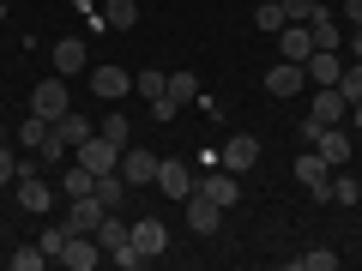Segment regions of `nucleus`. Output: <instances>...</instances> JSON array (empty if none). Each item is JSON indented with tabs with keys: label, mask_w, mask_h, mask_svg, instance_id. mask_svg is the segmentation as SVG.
<instances>
[{
	"label": "nucleus",
	"mask_w": 362,
	"mask_h": 271,
	"mask_svg": "<svg viewBox=\"0 0 362 271\" xmlns=\"http://www.w3.org/2000/svg\"><path fill=\"white\" fill-rule=\"evenodd\" d=\"M66 109H73V97H66V78H61V73H54V78H42V85L30 90V115H42L49 127L66 115Z\"/></svg>",
	"instance_id": "nucleus-1"
},
{
	"label": "nucleus",
	"mask_w": 362,
	"mask_h": 271,
	"mask_svg": "<svg viewBox=\"0 0 362 271\" xmlns=\"http://www.w3.org/2000/svg\"><path fill=\"white\" fill-rule=\"evenodd\" d=\"M308 121H314V127H338V121H350V97H344L338 85H314Z\"/></svg>",
	"instance_id": "nucleus-2"
},
{
	"label": "nucleus",
	"mask_w": 362,
	"mask_h": 271,
	"mask_svg": "<svg viewBox=\"0 0 362 271\" xmlns=\"http://www.w3.org/2000/svg\"><path fill=\"white\" fill-rule=\"evenodd\" d=\"M121 151H127V145L103 139V133H90V139L78 145V163H85L90 175H115V169H121Z\"/></svg>",
	"instance_id": "nucleus-3"
},
{
	"label": "nucleus",
	"mask_w": 362,
	"mask_h": 271,
	"mask_svg": "<svg viewBox=\"0 0 362 271\" xmlns=\"http://www.w3.org/2000/svg\"><path fill=\"white\" fill-rule=\"evenodd\" d=\"M157 187H163V193L181 205V199H187V193L199 187V175H194L187 163H181V157H157Z\"/></svg>",
	"instance_id": "nucleus-4"
},
{
	"label": "nucleus",
	"mask_w": 362,
	"mask_h": 271,
	"mask_svg": "<svg viewBox=\"0 0 362 271\" xmlns=\"http://www.w3.org/2000/svg\"><path fill=\"white\" fill-rule=\"evenodd\" d=\"M296 181L314 193V205L332 199V181H326V157H320V151H302V157H296Z\"/></svg>",
	"instance_id": "nucleus-5"
},
{
	"label": "nucleus",
	"mask_w": 362,
	"mask_h": 271,
	"mask_svg": "<svg viewBox=\"0 0 362 271\" xmlns=\"http://www.w3.org/2000/svg\"><path fill=\"white\" fill-rule=\"evenodd\" d=\"M90 90H97L103 103H115V97H127V90H133V73H127V66H115V61H103V66H90Z\"/></svg>",
	"instance_id": "nucleus-6"
},
{
	"label": "nucleus",
	"mask_w": 362,
	"mask_h": 271,
	"mask_svg": "<svg viewBox=\"0 0 362 271\" xmlns=\"http://www.w3.org/2000/svg\"><path fill=\"white\" fill-rule=\"evenodd\" d=\"M199 193H206L211 205H223V211H230V205H242V187H235V175H230V169H223V163L199 175Z\"/></svg>",
	"instance_id": "nucleus-7"
},
{
	"label": "nucleus",
	"mask_w": 362,
	"mask_h": 271,
	"mask_svg": "<svg viewBox=\"0 0 362 271\" xmlns=\"http://www.w3.org/2000/svg\"><path fill=\"white\" fill-rule=\"evenodd\" d=\"M13 193H18V211H30V217H42V211H54V193L37 181V169H25V175L13 181Z\"/></svg>",
	"instance_id": "nucleus-8"
},
{
	"label": "nucleus",
	"mask_w": 362,
	"mask_h": 271,
	"mask_svg": "<svg viewBox=\"0 0 362 271\" xmlns=\"http://www.w3.org/2000/svg\"><path fill=\"white\" fill-rule=\"evenodd\" d=\"M218 163L230 169V175H247V169L259 163V139H254V133H235V139L218 151Z\"/></svg>",
	"instance_id": "nucleus-9"
},
{
	"label": "nucleus",
	"mask_w": 362,
	"mask_h": 271,
	"mask_svg": "<svg viewBox=\"0 0 362 271\" xmlns=\"http://www.w3.org/2000/svg\"><path fill=\"white\" fill-rule=\"evenodd\" d=\"M181 205H187V229H194V235H218V223H223V205H211V199L199 193V187H194L187 199H181Z\"/></svg>",
	"instance_id": "nucleus-10"
},
{
	"label": "nucleus",
	"mask_w": 362,
	"mask_h": 271,
	"mask_svg": "<svg viewBox=\"0 0 362 271\" xmlns=\"http://www.w3.org/2000/svg\"><path fill=\"white\" fill-rule=\"evenodd\" d=\"M127 241L139 247L145 259H157V253L169 247V223H163V217H133V235H127Z\"/></svg>",
	"instance_id": "nucleus-11"
},
{
	"label": "nucleus",
	"mask_w": 362,
	"mask_h": 271,
	"mask_svg": "<svg viewBox=\"0 0 362 271\" xmlns=\"http://www.w3.org/2000/svg\"><path fill=\"white\" fill-rule=\"evenodd\" d=\"M308 85V73H302V61H278L266 73V97H278V103H284V97H296V90Z\"/></svg>",
	"instance_id": "nucleus-12"
},
{
	"label": "nucleus",
	"mask_w": 362,
	"mask_h": 271,
	"mask_svg": "<svg viewBox=\"0 0 362 271\" xmlns=\"http://www.w3.org/2000/svg\"><path fill=\"white\" fill-rule=\"evenodd\" d=\"M54 259H61L66 271H90L97 259H103V247H97V235H66V247H61Z\"/></svg>",
	"instance_id": "nucleus-13"
},
{
	"label": "nucleus",
	"mask_w": 362,
	"mask_h": 271,
	"mask_svg": "<svg viewBox=\"0 0 362 271\" xmlns=\"http://www.w3.org/2000/svg\"><path fill=\"white\" fill-rule=\"evenodd\" d=\"M314 151H320L326 163H350V157H356V133H344V121H338V127H320Z\"/></svg>",
	"instance_id": "nucleus-14"
},
{
	"label": "nucleus",
	"mask_w": 362,
	"mask_h": 271,
	"mask_svg": "<svg viewBox=\"0 0 362 271\" xmlns=\"http://www.w3.org/2000/svg\"><path fill=\"white\" fill-rule=\"evenodd\" d=\"M121 181H127V187H151V181H157V157L127 145V151H121Z\"/></svg>",
	"instance_id": "nucleus-15"
},
{
	"label": "nucleus",
	"mask_w": 362,
	"mask_h": 271,
	"mask_svg": "<svg viewBox=\"0 0 362 271\" xmlns=\"http://www.w3.org/2000/svg\"><path fill=\"white\" fill-rule=\"evenodd\" d=\"M302 73H308V85H338V78H344V61H338L332 49H314L308 61H302Z\"/></svg>",
	"instance_id": "nucleus-16"
},
{
	"label": "nucleus",
	"mask_w": 362,
	"mask_h": 271,
	"mask_svg": "<svg viewBox=\"0 0 362 271\" xmlns=\"http://www.w3.org/2000/svg\"><path fill=\"white\" fill-rule=\"evenodd\" d=\"M308 42H314V49H332V54H338V42H344V25H338V18L320 6V13L308 18Z\"/></svg>",
	"instance_id": "nucleus-17"
},
{
	"label": "nucleus",
	"mask_w": 362,
	"mask_h": 271,
	"mask_svg": "<svg viewBox=\"0 0 362 271\" xmlns=\"http://www.w3.org/2000/svg\"><path fill=\"white\" fill-rule=\"evenodd\" d=\"M54 73H61V78H78V73H85V42H78V37H61V42H54Z\"/></svg>",
	"instance_id": "nucleus-18"
},
{
	"label": "nucleus",
	"mask_w": 362,
	"mask_h": 271,
	"mask_svg": "<svg viewBox=\"0 0 362 271\" xmlns=\"http://www.w3.org/2000/svg\"><path fill=\"white\" fill-rule=\"evenodd\" d=\"M90 235H97V247H103V253H115V247H127V235H133V223L121 217V211H109V217L97 223V229H90Z\"/></svg>",
	"instance_id": "nucleus-19"
},
{
	"label": "nucleus",
	"mask_w": 362,
	"mask_h": 271,
	"mask_svg": "<svg viewBox=\"0 0 362 271\" xmlns=\"http://www.w3.org/2000/svg\"><path fill=\"white\" fill-rule=\"evenodd\" d=\"M90 193L103 199V211H121V205H127V193H133V187L121 181V169H115V175H97V187H90Z\"/></svg>",
	"instance_id": "nucleus-20"
},
{
	"label": "nucleus",
	"mask_w": 362,
	"mask_h": 271,
	"mask_svg": "<svg viewBox=\"0 0 362 271\" xmlns=\"http://www.w3.org/2000/svg\"><path fill=\"white\" fill-rule=\"evenodd\" d=\"M90 187H97V175H90L85 163H66V169H61V193H66V199H85Z\"/></svg>",
	"instance_id": "nucleus-21"
},
{
	"label": "nucleus",
	"mask_w": 362,
	"mask_h": 271,
	"mask_svg": "<svg viewBox=\"0 0 362 271\" xmlns=\"http://www.w3.org/2000/svg\"><path fill=\"white\" fill-rule=\"evenodd\" d=\"M278 42H284V61H308V54H314L308 25H284V30H278Z\"/></svg>",
	"instance_id": "nucleus-22"
},
{
	"label": "nucleus",
	"mask_w": 362,
	"mask_h": 271,
	"mask_svg": "<svg viewBox=\"0 0 362 271\" xmlns=\"http://www.w3.org/2000/svg\"><path fill=\"white\" fill-rule=\"evenodd\" d=\"M133 90H139L145 103H157V97H169V73H157V66H145V73H133Z\"/></svg>",
	"instance_id": "nucleus-23"
},
{
	"label": "nucleus",
	"mask_w": 362,
	"mask_h": 271,
	"mask_svg": "<svg viewBox=\"0 0 362 271\" xmlns=\"http://www.w3.org/2000/svg\"><path fill=\"white\" fill-rule=\"evenodd\" d=\"M54 133H61V139H66V145H73V151H78V145H85V139H90V133H97V127H90L85 115H73V109H66V115L54 121Z\"/></svg>",
	"instance_id": "nucleus-24"
},
{
	"label": "nucleus",
	"mask_w": 362,
	"mask_h": 271,
	"mask_svg": "<svg viewBox=\"0 0 362 271\" xmlns=\"http://www.w3.org/2000/svg\"><path fill=\"white\" fill-rule=\"evenodd\" d=\"M103 25L109 30H133V25H139V6H133V0H109V6H103Z\"/></svg>",
	"instance_id": "nucleus-25"
},
{
	"label": "nucleus",
	"mask_w": 362,
	"mask_h": 271,
	"mask_svg": "<svg viewBox=\"0 0 362 271\" xmlns=\"http://www.w3.org/2000/svg\"><path fill=\"white\" fill-rule=\"evenodd\" d=\"M254 25H259V30H272V37H278V30H284L290 18H284V6H278V0H254Z\"/></svg>",
	"instance_id": "nucleus-26"
},
{
	"label": "nucleus",
	"mask_w": 362,
	"mask_h": 271,
	"mask_svg": "<svg viewBox=\"0 0 362 271\" xmlns=\"http://www.w3.org/2000/svg\"><path fill=\"white\" fill-rule=\"evenodd\" d=\"M42 259H49V253H42L37 241H25V247H13V259H6V265H13V271H42Z\"/></svg>",
	"instance_id": "nucleus-27"
},
{
	"label": "nucleus",
	"mask_w": 362,
	"mask_h": 271,
	"mask_svg": "<svg viewBox=\"0 0 362 271\" xmlns=\"http://www.w3.org/2000/svg\"><path fill=\"white\" fill-rule=\"evenodd\" d=\"M338 265V253H326V247H314V253H296L290 259V271H332Z\"/></svg>",
	"instance_id": "nucleus-28"
},
{
	"label": "nucleus",
	"mask_w": 362,
	"mask_h": 271,
	"mask_svg": "<svg viewBox=\"0 0 362 271\" xmlns=\"http://www.w3.org/2000/svg\"><path fill=\"white\" fill-rule=\"evenodd\" d=\"M199 97V78L194 73H169V103H194Z\"/></svg>",
	"instance_id": "nucleus-29"
},
{
	"label": "nucleus",
	"mask_w": 362,
	"mask_h": 271,
	"mask_svg": "<svg viewBox=\"0 0 362 271\" xmlns=\"http://www.w3.org/2000/svg\"><path fill=\"white\" fill-rule=\"evenodd\" d=\"M338 90H344L350 103H362V61H344V78H338Z\"/></svg>",
	"instance_id": "nucleus-30"
},
{
	"label": "nucleus",
	"mask_w": 362,
	"mask_h": 271,
	"mask_svg": "<svg viewBox=\"0 0 362 271\" xmlns=\"http://www.w3.org/2000/svg\"><path fill=\"white\" fill-rule=\"evenodd\" d=\"M278 6H284V18H290V25H308V18L320 13V0H278Z\"/></svg>",
	"instance_id": "nucleus-31"
},
{
	"label": "nucleus",
	"mask_w": 362,
	"mask_h": 271,
	"mask_svg": "<svg viewBox=\"0 0 362 271\" xmlns=\"http://www.w3.org/2000/svg\"><path fill=\"white\" fill-rule=\"evenodd\" d=\"M356 199H362V181L338 175V181H332V205H356Z\"/></svg>",
	"instance_id": "nucleus-32"
},
{
	"label": "nucleus",
	"mask_w": 362,
	"mask_h": 271,
	"mask_svg": "<svg viewBox=\"0 0 362 271\" xmlns=\"http://www.w3.org/2000/svg\"><path fill=\"white\" fill-rule=\"evenodd\" d=\"M42 139H49V121H42V115H30L25 127H18V145H30V151H37Z\"/></svg>",
	"instance_id": "nucleus-33"
},
{
	"label": "nucleus",
	"mask_w": 362,
	"mask_h": 271,
	"mask_svg": "<svg viewBox=\"0 0 362 271\" xmlns=\"http://www.w3.org/2000/svg\"><path fill=\"white\" fill-rule=\"evenodd\" d=\"M18 169H25V157H13V145H0V187H13Z\"/></svg>",
	"instance_id": "nucleus-34"
},
{
	"label": "nucleus",
	"mask_w": 362,
	"mask_h": 271,
	"mask_svg": "<svg viewBox=\"0 0 362 271\" xmlns=\"http://www.w3.org/2000/svg\"><path fill=\"white\" fill-rule=\"evenodd\" d=\"M109 259H115L121 271H139V265H151V259H145V253H139V247H133V241H127V247H115V253H109Z\"/></svg>",
	"instance_id": "nucleus-35"
},
{
	"label": "nucleus",
	"mask_w": 362,
	"mask_h": 271,
	"mask_svg": "<svg viewBox=\"0 0 362 271\" xmlns=\"http://www.w3.org/2000/svg\"><path fill=\"white\" fill-rule=\"evenodd\" d=\"M37 247H42V253L54 259V253L66 247V223H54V229H42V235H37Z\"/></svg>",
	"instance_id": "nucleus-36"
},
{
	"label": "nucleus",
	"mask_w": 362,
	"mask_h": 271,
	"mask_svg": "<svg viewBox=\"0 0 362 271\" xmlns=\"http://www.w3.org/2000/svg\"><path fill=\"white\" fill-rule=\"evenodd\" d=\"M97 133L115 139V145H127V115H103V127H97Z\"/></svg>",
	"instance_id": "nucleus-37"
},
{
	"label": "nucleus",
	"mask_w": 362,
	"mask_h": 271,
	"mask_svg": "<svg viewBox=\"0 0 362 271\" xmlns=\"http://www.w3.org/2000/svg\"><path fill=\"white\" fill-rule=\"evenodd\" d=\"M344 18H350V25H362V0H344Z\"/></svg>",
	"instance_id": "nucleus-38"
},
{
	"label": "nucleus",
	"mask_w": 362,
	"mask_h": 271,
	"mask_svg": "<svg viewBox=\"0 0 362 271\" xmlns=\"http://www.w3.org/2000/svg\"><path fill=\"white\" fill-rule=\"evenodd\" d=\"M350 127H356V139H362V103H350Z\"/></svg>",
	"instance_id": "nucleus-39"
},
{
	"label": "nucleus",
	"mask_w": 362,
	"mask_h": 271,
	"mask_svg": "<svg viewBox=\"0 0 362 271\" xmlns=\"http://www.w3.org/2000/svg\"><path fill=\"white\" fill-rule=\"evenodd\" d=\"M350 54H356V61H362V25L350 30Z\"/></svg>",
	"instance_id": "nucleus-40"
},
{
	"label": "nucleus",
	"mask_w": 362,
	"mask_h": 271,
	"mask_svg": "<svg viewBox=\"0 0 362 271\" xmlns=\"http://www.w3.org/2000/svg\"><path fill=\"white\" fill-rule=\"evenodd\" d=\"M0 25H6V0H0Z\"/></svg>",
	"instance_id": "nucleus-41"
},
{
	"label": "nucleus",
	"mask_w": 362,
	"mask_h": 271,
	"mask_svg": "<svg viewBox=\"0 0 362 271\" xmlns=\"http://www.w3.org/2000/svg\"><path fill=\"white\" fill-rule=\"evenodd\" d=\"M0 145H6V121H0Z\"/></svg>",
	"instance_id": "nucleus-42"
},
{
	"label": "nucleus",
	"mask_w": 362,
	"mask_h": 271,
	"mask_svg": "<svg viewBox=\"0 0 362 271\" xmlns=\"http://www.w3.org/2000/svg\"><path fill=\"white\" fill-rule=\"evenodd\" d=\"M356 205H362V199H356Z\"/></svg>",
	"instance_id": "nucleus-43"
}]
</instances>
